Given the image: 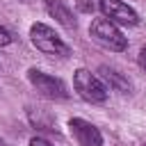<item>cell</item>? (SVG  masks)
<instances>
[{"label": "cell", "mask_w": 146, "mask_h": 146, "mask_svg": "<svg viewBox=\"0 0 146 146\" xmlns=\"http://www.w3.org/2000/svg\"><path fill=\"white\" fill-rule=\"evenodd\" d=\"M30 39H32L34 48L41 50L43 55H52V57H66L68 55V46L46 23H34L30 27Z\"/></svg>", "instance_id": "obj_1"}, {"label": "cell", "mask_w": 146, "mask_h": 146, "mask_svg": "<svg viewBox=\"0 0 146 146\" xmlns=\"http://www.w3.org/2000/svg\"><path fill=\"white\" fill-rule=\"evenodd\" d=\"M89 34L96 43H100L103 48L107 50H114V52H121L128 48V39L123 36V32L107 18H96L89 27Z\"/></svg>", "instance_id": "obj_2"}, {"label": "cell", "mask_w": 146, "mask_h": 146, "mask_svg": "<svg viewBox=\"0 0 146 146\" xmlns=\"http://www.w3.org/2000/svg\"><path fill=\"white\" fill-rule=\"evenodd\" d=\"M73 87L80 94V98H84L87 103H103L110 94L107 84L87 68H78L73 73Z\"/></svg>", "instance_id": "obj_3"}, {"label": "cell", "mask_w": 146, "mask_h": 146, "mask_svg": "<svg viewBox=\"0 0 146 146\" xmlns=\"http://www.w3.org/2000/svg\"><path fill=\"white\" fill-rule=\"evenodd\" d=\"M27 80H30V84L41 96H46L50 100H64V98H68L66 84L59 78H55V75H48V73H43L39 68H30L27 71Z\"/></svg>", "instance_id": "obj_4"}, {"label": "cell", "mask_w": 146, "mask_h": 146, "mask_svg": "<svg viewBox=\"0 0 146 146\" xmlns=\"http://www.w3.org/2000/svg\"><path fill=\"white\" fill-rule=\"evenodd\" d=\"M103 16L107 21H112L114 25H137L139 23V16L132 7H128L125 2L121 0H100L98 2Z\"/></svg>", "instance_id": "obj_5"}, {"label": "cell", "mask_w": 146, "mask_h": 146, "mask_svg": "<svg viewBox=\"0 0 146 146\" xmlns=\"http://www.w3.org/2000/svg\"><path fill=\"white\" fill-rule=\"evenodd\" d=\"M68 130H71L73 139H75L80 146H103V135H100V130H98L94 123L84 121V119H71V121H68Z\"/></svg>", "instance_id": "obj_6"}, {"label": "cell", "mask_w": 146, "mask_h": 146, "mask_svg": "<svg viewBox=\"0 0 146 146\" xmlns=\"http://www.w3.org/2000/svg\"><path fill=\"white\" fill-rule=\"evenodd\" d=\"M46 9L48 14L59 23L64 25L66 30H75V18H73V11L62 2V0H46Z\"/></svg>", "instance_id": "obj_7"}, {"label": "cell", "mask_w": 146, "mask_h": 146, "mask_svg": "<svg viewBox=\"0 0 146 146\" xmlns=\"http://www.w3.org/2000/svg\"><path fill=\"white\" fill-rule=\"evenodd\" d=\"M100 71H103V78H105L110 84H119V89H125V82H123V80H119L116 71H112V68H100Z\"/></svg>", "instance_id": "obj_8"}, {"label": "cell", "mask_w": 146, "mask_h": 146, "mask_svg": "<svg viewBox=\"0 0 146 146\" xmlns=\"http://www.w3.org/2000/svg\"><path fill=\"white\" fill-rule=\"evenodd\" d=\"M11 43V34L5 30V27H0V48H5V46H9Z\"/></svg>", "instance_id": "obj_9"}, {"label": "cell", "mask_w": 146, "mask_h": 146, "mask_svg": "<svg viewBox=\"0 0 146 146\" xmlns=\"http://www.w3.org/2000/svg\"><path fill=\"white\" fill-rule=\"evenodd\" d=\"M30 146H52V144L46 141L43 137H32V139H30Z\"/></svg>", "instance_id": "obj_10"}, {"label": "cell", "mask_w": 146, "mask_h": 146, "mask_svg": "<svg viewBox=\"0 0 146 146\" xmlns=\"http://www.w3.org/2000/svg\"><path fill=\"white\" fill-rule=\"evenodd\" d=\"M139 64L146 68V48H141V52H139Z\"/></svg>", "instance_id": "obj_11"}, {"label": "cell", "mask_w": 146, "mask_h": 146, "mask_svg": "<svg viewBox=\"0 0 146 146\" xmlns=\"http://www.w3.org/2000/svg\"><path fill=\"white\" fill-rule=\"evenodd\" d=\"M0 146H11V144H7V141H2V139H0Z\"/></svg>", "instance_id": "obj_12"}]
</instances>
